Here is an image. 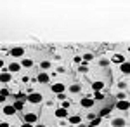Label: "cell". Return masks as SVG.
<instances>
[{
	"instance_id": "60d3db41",
	"label": "cell",
	"mask_w": 130,
	"mask_h": 127,
	"mask_svg": "<svg viewBox=\"0 0 130 127\" xmlns=\"http://www.w3.org/2000/svg\"><path fill=\"white\" fill-rule=\"evenodd\" d=\"M56 127H59V125H56Z\"/></svg>"
},
{
	"instance_id": "e0dca14e",
	"label": "cell",
	"mask_w": 130,
	"mask_h": 127,
	"mask_svg": "<svg viewBox=\"0 0 130 127\" xmlns=\"http://www.w3.org/2000/svg\"><path fill=\"white\" fill-rule=\"evenodd\" d=\"M70 92L71 94H78V92H82V85L80 84H73L70 87Z\"/></svg>"
},
{
	"instance_id": "d590c367",
	"label": "cell",
	"mask_w": 130,
	"mask_h": 127,
	"mask_svg": "<svg viewBox=\"0 0 130 127\" xmlns=\"http://www.w3.org/2000/svg\"><path fill=\"white\" fill-rule=\"evenodd\" d=\"M21 127H35V125H31V124H26V122H23V124H21Z\"/></svg>"
},
{
	"instance_id": "74e56055",
	"label": "cell",
	"mask_w": 130,
	"mask_h": 127,
	"mask_svg": "<svg viewBox=\"0 0 130 127\" xmlns=\"http://www.w3.org/2000/svg\"><path fill=\"white\" fill-rule=\"evenodd\" d=\"M5 99H7V98H4V96L0 94V103H5Z\"/></svg>"
},
{
	"instance_id": "5b68a950",
	"label": "cell",
	"mask_w": 130,
	"mask_h": 127,
	"mask_svg": "<svg viewBox=\"0 0 130 127\" xmlns=\"http://www.w3.org/2000/svg\"><path fill=\"white\" fill-rule=\"evenodd\" d=\"M9 54L12 56V58H23L24 49H23V47H12V49L9 50Z\"/></svg>"
},
{
	"instance_id": "9c48e42d",
	"label": "cell",
	"mask_w": 130,
	"mask_h": 127,
	"mask_svg": "<svg viewBox=\"0 0 130 127\" xmlns=\"http://www.w3.org/2000/svg\"><path fill=\"white\" fill-rule=\"evenodd\" d=\"M102 89H104V82H102V80H94V82H92V91H94V92L102 91Z\"/></svg>"
},
{
	"instance_id": "7a4b0ae2",
	"label": "cell",
	"mask_w": 130,
	"mask_h": 127,
	"mask_svg": "<svg viewBox=\"0 0 130 127\" xmlns=\"http://www.w3.org/2000/svg\"><path fill=\"white\" fill-rule=\"evenodd\" d=\"M50 91H52L54 94H62V92H66V85L61 84V82H56V84L50 85Z\"/></svg>"
},
{
	"instance_id": "3957f363",
	"label": "cell",
	"mask_w": 130,
	"mask_h": 127,
	"mask_svg": "<svg viewBox=\"0 0 130 127\" xmlns=\"http://www.w3.org/2000/svg\"><path fill=\"white\" fill-rule=\"evenodd\" d=\"M23 122L35 125V124L38 122V115H37V113H26V115H24V118H23Z\"/></svg>"
},
{
	"instance_id": "9a60e30c",
	"label": "cell",
	"mask_w": 130,
	"mask_h": 127,
	"mask_svg": "<svg viewBox=\"0 0 130 127\" xmlns=\"http://www.w3.org/2000/svg\"><path fill=\"white\" fill-rule=\"evenodd\" d=\"M90 98L94 99V101H102V99H104V92H102V91H97V92L90 94Z\"/></svg>"
},
{
	"instance_id": "cb8c5ba5",
	"label": "cell",
	"mask_w": 130,
	"mask_h": 127,
	"mask_svg": "<svg viewBox=\"0 0 130 127\" xmlns=\"http://www.w3.org/2000/svg\"><path fill=\"white\" fill-rule=\"evenodd\" d=\"M78 71H80V73H87V71H89V66H87V63H82L80 66H78Z\"/></svg>"
},
{
	"instance_id": "ab89813d",
	"label": "cell",
	"mask_w": 130,
	"mask_h": 127,
	"mask_svg": "<svg viewBox=\"0 0 130 127\" xmlns=\"http://www.w3.org/2000/svg\"><path fill=\"white\" fill-rule=\"evenodd\" d=\"M35 127H45V125H43V124H38V122H37V125H35Z\"/></svg>"
},
{
	"instance_id": "4fadbf2b",
	"label": "cell",
	"mask_w": 130,
	"mask_h": 127,
	"mask_svg": "<svg viewBox=\"0 0 130 127\" xmlns=\"http://www.w3.org/2000/svg\"><path fill=\"white\" fill-rule=\"evenodd\" d=\"M49 80H50V77L47 73H38L37 75V82H40V84H47Z\"/></svg>"
},
{
	"instance_id": "f546056e",
	"label": "cell",
	"mask_w": 130,
	"mask_h": 127,
	"mask_svg": "<svg viewBox=\"0 0 130 127\" xmlns=\"http://www.w3.org/2000/svg\"><path fill=\"white\" fill-rule=\"evenodd\" d=\"M61 108L68 110V108H70V101H66V99H64V101H62V105H61Z\"/></svg>"
},
{
	"instance_id": "d6986e66",
	"label": "cell",
	"mask_w": 130,
	"mask_h": 127,
	"mask_svg": "<svg viewBox=\"0 0 130 127\" xmlns=\"http://www.w3.org/2000/svg\"><path fill=\"white\" fill-rule=\"evenodd\" d=\"M120 70H121V73H125V75H127V73L130 71V65L125 61V63H121V65H120Z\"/></svg>"
},
{
	"instance_id": "277c9868",
	"label": "cell",
	"mask_w": 130,
	"mask_h": 127,
	"mask_svg": "<svg viewBox=\"0 0 130 127\" xmlns=\"http://www.w3.org/2000/svg\"><path fill=\"white\" fill-rule=\"evenodd\" d=\"M19 70H21V65L14 61V63H9V66H5V70H4V71H7V73H10V75H12V73H18Z\"/></svg>"
},
{
	"instance_id": "d4e9b609",
	"label": "cell",
	"mask_w": 130,
	"mask_h": 127,
	"mask_svg": "<svg viewBox=\"0 0 130 127\" xmlns=\"http://www.w3.org/2000/svg\"><path fill=\"white\" fill-rule=\"evenodd\" d=\"M50 66H52V65H50V61H42V63H40V68L42 70H49Z\"/></svg>"
},
{
	"instance_id": "1f68e13d",
	"label": "cell",
	"mask_w": 130,
	"mask_h": 127,
	"mask_svg": "<svg viewBox=\"0 0 130 127\" xmlns=\"http://www.w3.org/2000/svg\"><path fill=\"white\" fill-rule=\"evenodd\" d=\"M127 87V82H118V89H125Z\"/></svg>"
},
{
	"instance_id": "e575fe53",
	"label": "cell",
	"mask_w": 130,
	"mask_h": 127,
	"mask_svg": "<svg viewBox=\"0 0 130 127\" xmlns=\"http://www.w3.org/2000/svg\"><path fill=\"white\" fill-rule=\"evenodd\" d=\"M21 80H23V82H24V84H26V82H30V77H28V75H24V77L21 78Z\"/></svg>"
},
{
	"instance_id": "f35d334b",
	"label": "cell",
	"mask_w": 130,
	"mask_h": 127,
	"mask_svg": "<svg viewBox=\"0 0 130 127\" xmlns=\"http://www.w3.org/2000/svg\"><path fill=\"white\" fill-rule=\"evenodd\" d=\"M0 68H4V59H0Z\"/></svg>"
},
{
	"instance_id": "8992f818",
	"label": "cell",
	"mask_w": 130,
	"mask_h": 127,
	"mask_svg": "<svg viewBox=\"0 0 130 127\" xmlns=\"http://www.w3.org/2000/svg\"><path fill=\"white\" fill-rule=\"evenodd\" d=\"M94 103H95V101L90 98V96H87V98H82V99H80V105H82L83 108H92V106H94Z\"/></svg>"
},
{
	"instance_id": "ac0fdd59",
	"label": "cell",
	"mask_w": 130,
	"mask_h": 127,
	"mask_svg": "<svg viewBox=\"0 0 130 127\" xmlns=\"http://www.w3.org/2000/svg\"><path fill=\"white\" fill-rule=\"evenodd\" d=\"M12 106H14V110H16V111H23L24 103H23V101H14V105H12Z\"/></svg>"
},
{
	"instance_id": "52a82bcc",
	"label": "cell",
	"mask_w": 130,
	"mask_h": 127,
	"mask_svg": "<svg viewBox=\"0 0 130 127\" xmlns=\"http://www.w3.org/2000/svg\"><path fill=\"white\" fill-rule=\"evenodd\" d=\"M54 115L57 118H68V110H64V108H56V111H54Z\"/></svg>"
},
{
	"instance_id": "6da1fadb",
	"label": "cell",
	"mask_w": 130,
	"mask_h": 127,
	"mask_svg": "<svg viewBox=\"0 0 130 127\" xmlns=\"http://www.w3.org/2000/svg\"><path fill=\"white\" fill-rule=\"evenodd\" d=\"M26 101H30L33 105H38V103L43 101V96H42L40 92H30V94L26 96Z\"/></svg>"
},
{
	"instance_id": "8fae6325",
	"label": "cell",
	"mask_w": 130,
	"mask_h": 127,
	"mask_svg": "<svg viewBox=\"0 0 130 127\" xmlns=\"http://www.w3.org/2000/svg\"><path fill=\"white\" fill-rule=\"evenodd\" d=\"M10 80H12V75L10 73H7V71H2L0 73V82L2 84H9Z\"/></svg>"
},
{
	"instance_id": "603a6c76",
	"label": "cell",
	"mask_w": 130,
	"mask_h": 127,
	"mask_svg": "<svg viewBox=\"0 0 130 127\" xmlns=\"http://www.w3.org/2000/svg\"><path fill=\"white\" fill-rule=\"evenodd\" d=\"M92 59H94V54H92V52H85V54H83V58H82V61H85V63H87V61H92Z\"/></svg>"
},
{
	"instance_id": "8d00e7d4",
	"label": "cell",
	"mask_w": 130,
	"mask_h": 127,
	"mask_svg": "<svg viewBox=\"0 0 130 127\" xmlns=\"http://www.w3.org/2000/svg\"><path fill=\"white\" fill-rule=\"evenodd\" d=\"M0 127H9V122H0Z\"/></svg>"
},
{
	"instance_id": "5bb4252c",
	"label": "cell",
	"mask_w": 130,
	"mask_h": 127,
	"mask_svg": "<svg viewBox=\"0 0 130 127\" xmlns=\"http://www.w3.org/2000/svg\"><path fill=\"white\" fill-rule=\"evenodd\" d=\"M68 122H70V124H73V125H78V124H82V117H80V115L68 117Z\"/></svg>"
},
{
	"instance_id": "83f0119b",
	"label": "cell",
	"mask_w": 130,
	"mask_h": 127,
	"mask_svg": "<svg viewBox=\"0 0 130 127\" xmlns=\"http://www.w3.org/2000/svg\"><path fill=\"white\" fill-rule=\"evenodd\" d=\"M0 94H2V96H4V98H9V89H2V91H0Z\"/></svg>"
},
{
	"instance_id": "ffe728a7",
	"label": "cell",
	"mask_w": 130,
	"mask_h": 127,
	"mask_svg": "<svg viewBox=\"0 0 130 127\" xmlns=\"http://www.w3.org/2000/svg\"><path fill=\"white\" fill-rule=\"evenodd\" d=\"M109 113H111V108H102L99 111V118H102V117H109Z\"/></svg>"
},
{
	"instance_id": "f1b7e54d",
	"label": "cell",
	"mask_w": 130,
	"mask_h": 127,
	"mask_svg": "<svg viewBox=\"0 0 130 127\" xmlns=\"http://www.w3.org/2000/svg\"><path fill=\"white\" fill-rule=\"evenodd\" d=\"M73 61H75L76 65H82V63H83V61H82V56H75V58H73Z\"/></svg>"
},
{
	"instance_id": "d6a6232c",
	"label": "cell",
	"mask_w": 130,
	"mask_h": 127,
	"mask_svg": "<svg viewBox=\"0 0 130 127\" xmlns=\"http://www.w3.org/2000/svg\"><path fill=\"white\" fill-rule=\"evenodd\" d=\"M57 99H61V101H64V99H66V94H64V92H62V94H57Z\"/></svg>"
},
{
	"instance_id": "484cf974",
	"label": "cell",
	"mask_w": 130,
	"mask_h": 127,
	"mask_svg": "<svg viewBox=\"0 0 130 127\" xmlns=\"http://www.w3.org/2000/svg\"><path fill=\"white\" fill-rule=\"evenodd\" d=\"M99 124H101V118H99V117H95V118H94V120H92V122L89 124V125H90V127H97Z\"/></svg>"
},
{
	"instance_id": "7c38bea8",
	"label": "cell",
	"mask_w": 130,
	"mask_h": 127,
	"mask_svg": "<svg viewBox=\"0 0 130 127\" xmlns=\"http://www.w3.org/2000/svg\"><path fill=\"white\" fill-rule=\"evenodd\" d=\"M2 111H4L7 117H12V115H16V113H18V111L14 110V106H12V105H7V106H4V110H2Z\"/></svg>"
},
{
	"instance_id": "4dcf8cb0",
	"label": "cell",
	"mask_w": 130,
	"mask_h": 127,
	"mask_svg": "<svg viewBox=\"0 0 130 127\" xmlns=\"http://www.w3.org/2000/svg\"><path fill=\"white\" fill-rule=\"evenodd\" d=\"M108 65H109L108 59H101V66H108Z\"/></svg>"
},
{
	"instance_id": "30bf717a",
	"label": "cell",
	"mask_w": 130,
	"mask_h": 127,
	"mask_svg": "<svg viewBox=\"0 0 130 127\" xmlns=\"http://www.w3.org/2000/svg\"><path fill=\"white\" fill-rule=\"evenodd\" d=\"M115 108H118V110H121V111H127L130 108V105H128V101L125 99V101H118L116 105H115Z\"/></svg>"
},
{
	"instance_id": "836d02e7",
	"label": "cell",
	"mask_w": 130,
	"mask_h": 127,
	"mask_svg": "<svg viewBox=\"0 0 130 127\" xmlns=\"http://www.w3.org/2000/svg\"><path fill=\"white\" fill-rule=\"evenodd\" d=\"M87 118H89L90 122H92V120H94V118H95V113H89V115H87Z\"/></svg>"
},
{
	"instance_id": "44dd1931",
	"label": "cell",
	"mask_w": 130,
	"mask_h": 127,
	"mask_svg": "<svg viewBox=\"0 0 130 127\" xmlns=\"http://www.w3.org/2000/svg\"><path fill=\"white\" fill-rule=\"evenodd\" d=\"M26 96H28V94H23V92H18V94H14L16 101H23V103H26Z\"/></svg>"
},
{
	"instance_id": "7402d4cb",
	"label": "cell",
	"mask_w": 130,
	"mask_h": 127,
	"mask_svg": "<svg viewBox=\"0 0 130 127\" xmlns=\"http://www.w3.org/2000/svg\"><path fill=\"white\" fill-rule=\"evenodd\" d=\"M113 61H115V63H125V58H123V54H115V56H113Z\"/></svg>"
},
{
	"instance_id": "2e32d148",
	"label": "cell",
	"mask_w": 130,
	"mask_h": 127,
	"mask_svg": "<svg viewBox=\"0 0 130 127\" xmlns=\"http://www.w3.org/2000/svg\"><path fill=\"white\" fill-rule=\"evenodd\" d=\"M23 68H31L33 66V61L31 59H28V58H24V59H21V63H19Z\"/></svg>"
},
{
	"instance_id": "4316f807",
	"label": "cell",
	"mask_w": 130,
	"mask_h": 127,
	"mask_svg": "<svg viewBox=\"0 0 130 127\" xmlns=\"http://www.w3.org/2000/svg\"><path fill=\"white\" fill-rule=\"evenodd\" d=\"M116 98H118V101H125V99H127V94H125V92H118Z\"/></svg>"
},
{
	"instance_id": "ba28073f",
	"label": "cell",
	"mask_w": 130,
	"mask_h": 127,
	"mask_svg": "<svg viewBox=\"0 0 130 127\" xmlns=\"http://www.w3.org/2000/svg\"><path fill=\"white\" fill-rule=\"evenodd\" d=\"M127 125V120L125 118H113V122H111V127H125Z\"/></svg>"
}]
</instances>
